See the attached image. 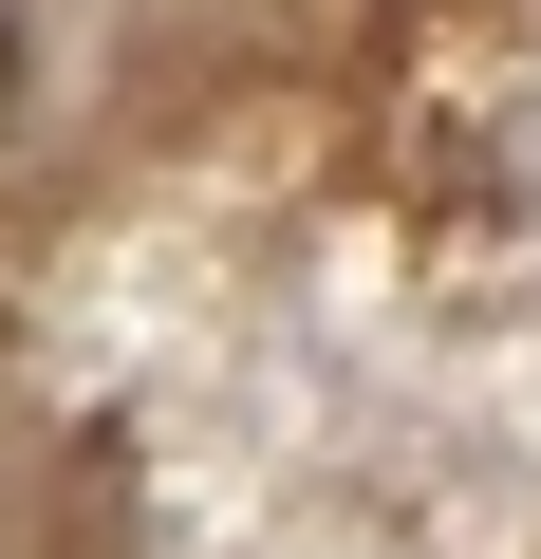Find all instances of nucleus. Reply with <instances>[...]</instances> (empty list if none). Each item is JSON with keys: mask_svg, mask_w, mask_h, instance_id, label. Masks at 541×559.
Wrapping results in <instances>:
<instances>
[{"mask_svg": "<svg viewBox=\"0 0 541 559\" xmlns=\"http://www.w3.org/2000/svg\"><path fill=\"white\" fill-rule=\"evenodd\" d=\"M0 94H20V20H0Z\"/></svg>", "mask_w": 541, "mask_h": 559, "instance_id": "nucleus-1", "label": "nucleus"}]
</instances>
